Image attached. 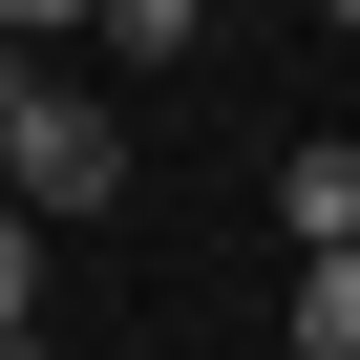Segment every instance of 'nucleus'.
Here are the masks:
<instances>
[{"label":"nucleus","instance_id":"nucleus-6","mask_svg":"<svg viewBox=\"0 0 360 360\" xmlns=\"http://www.w3.org/2000/svg\"><path fill=\"white\" fill-rule=\"evenodd\" d=\"M0 43H106V0H0Z\"/></svg>","mask_w":360,"mask_h":360},{"label":"nucleus","instance_id":"nucleus-4","mask_svg":"<svg viewBox=\"0 0 360 360\" xmlns=\"http://www.w3.org/2000/svg\"><path fill=\"white\" fill-rule=\"evenodd\" d=\"M0 360H43V212H0Z\"/></svg>","mask_w":360,"mask_h":360},{"label":"nucleus","instance_id":"nucleus-2","mask_svg":"<svg viewBox=\"0 0 360 360\" xmlns=\"http://www.w3.org/2000/svg\"><path fill=\"white\" fill-rule=\"evenodd\" d=\"M276 233H297V255H360V148H339V127L276 148Z\"/></svg>","mask_w":360,"mask_h":360},{"label":"nucleus","instance_id":"nucleus-8","mask_svg":"<svg viewBox=\"0 0 360 360\" xmlns=\"http://www.w3.org/2000/svg\"><path fill=\"white\" fill-rule=\"evenodd\" d=\"M339 22H360V0H339Z\"/></svg>","mask_w":360,"mask_h":360},{"label":"nucleus","instance_id":"nucleus-5","mask_svg":"<svg viewBox=\"0 0 360 360\" xmlns=\"http://www.w3.org/2000/svg\"><path fill=\"white\" fill-rule=\"evenodd\" d=\"M106 43H148V64H169V43H212V0H106Z\"/></svg>","mask_w":360,"mask_h":360},{"label":"nucleus","instance_id":"nucleus-1","mask_svg":"<svg viewBox=\"0 0 360 360\" xmlns=\"http://www.w3.org/2000/svg\"><path fill=\"white\" fill-rule=\"evenodd\" d=\"M0 212H127V127L85 106V85H43V64H0Z\"/></svg>","mask_w":360,"mask_h":360},{"label":"nucleus","instance_id":"nucleus-3","mask_svg":"<svg viewBox=\"0 0 360 360\" xmlns=\"http://www.w3.org/2000/svg\"><path fill=\"white\" fill-rule=\"evenodd\" d=\"M297 360H360V255H297Z\"/></svg>","mask_w":360,"mask_h":360},{"label":"nucleus","instance_id":"nucleus-7","mask_svg":"<svg viewBox=\"0 0 360 360\" xmlns=\"http://www.w3.org/2000/svg\"><path fill=\"white\" fill-rule=\"evenodd\" d=\"M212 22H233V0H212Z\"/></svg>","mask_w":360,"mask_h":360}]
</instances>
